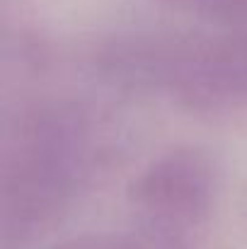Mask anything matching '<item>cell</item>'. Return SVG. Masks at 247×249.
<instances>
[{"label":"cell","instance_id":"277c9868","mask_svg":"<svg viewBox=\"0 0 247 249\" xmlns=\"http://www.w3.org/2000/svg\"><path fill=\"white\" fill-rule=\"evenodd\" d=\"M179 12L228 27H247V0H158Z\"/></svg>","mask_w":247,"mask_h":249},{"label":"cell","instance_id":"7a4b0ae2","mask_svg":"<svg viewBox=\"0 0 247 249\" xmlns=\"http://www.w3.org/2000/svg\"><path fill=\"white\" fill-rule=\"evenodd\" d=\"M119 85L201 111L247 109V27L218 34H121L97 49Z\"/></svg>","mask_w":247,"mask_h":249},{"label":"cell","instance_id":"6da1fadb","mask_svg":"<svg viewBox=\"0 0 247 249\" xmlns=\"http://www.w3.org/2000/svg\"><path fill=\"white\" fill-rule=\"evenodd\" d=\"M95 138L80 109L39 102L5 126L0 153L2 249L24 247L49 232L90 177Z\"/></svg>","mask_w":247,"mask_h":249},{"label":"cell","instance_id":"3957f363","mask_svg":"<svg viewBox=\"0 0 247 249\" xmlns=\"http://www.w3.org/2000/svg\"><path fill=\"white\" fill-rule=\"evenodd\" d=\"M216 167L209 155L179 148L153 160L136 179L131 201L153 235L172 237L206 220L216 201Z\"/></svg>","mask_w":247,"mask_h":249}]
</instances>
